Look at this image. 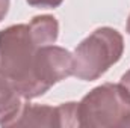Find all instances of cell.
I'll return each instance as SVG.
<instances>
[{
	"mask_svg": "<svg viewBox=\"0 0 130 128\" xmlns=\"http://www.w3.org/2000/svg\"><path fill=\"white\" fill-rule=\"evenodd\" d=\"M38 48L27 24H14L0 30V72L24 99H33L47 92L36 78Z\"/></svg>",
	"mask_w": 130,
	"mask_h": 128,
	"instance_id": "cell-1",
	"label": "cell"
},
{
	"mask_svg": "<svg viewBox=\"0 0 130 128\" xmlns=\"http://www.w3.org/2000/svg\"><path fill=\"white\" fill-rule=\"evenodd\" d=\"M79 127H130V95L121 84L104 83L94 88L79 102Z\"/></svg>",
	"mask_w": 130,
	"mask_h": 128,
	"instance_id": "cell-2",
	"label": "cell"
},
{
	"mask_svg": "<svg viewBox=\"0 0 130 128\" xmlns=\"http://www.w3.org/2000/svg\"><path fill=\"white\" fill-rule=\"evenodd\" d=\"M124 53L123 35L112 27H98L73 53V75L83 81L100 78Z\"/></svg>",
	"mask_w": 130,
	"mask_h": 128,
	"instance_id": "cell-3",
	"label": "cell"
},
{
	"mask_svg": "<svg viewBox=\"0 0 130 128\" xmlns=\"http://www.w3.org/2000/svg\"><path fill=\"white\" fill-rule=\"evenodd\" d=\"M11 127H79V102L70 101L56 107L45 104H23Z\"/></svg>",
	"mask_w": 130,
	"mask_h": 128,
	"instance_id": "cell-4",
	"label": "cell"
},
{
	"mask_svg": "<svg viewBox=\"0 0 130 128\" xmlns=\"http://www.w3.org/2000/svg\"><path fill=\"white\" fill-rule=\"evenodd\" d=\"M36 78L45 91L53 84L73 75V54L58 45H44L38 48L35 62Z\"/></svg>",
	"mask_w": 130,
	"mask_h": 128,
	"instance_id": "cell-5",
	"label": "cell"
},
{
	"mask_svg": "<svg viewBox=\"0 0 130 128\" xmlns=\"http://www.w3.org/2000/svg\"><path fill=\"white\" fill-rule=\"evenodd\" d=\"M23 107V96L0 72V125L11 127Z\"/></svg>",
	"mask_w": 130,
	"mask_h": 128,
	"instance_id": "cell-6",
	"label": "cell"
},
{
	"mask_svg": "<svg viewBox=\"0 0 130 128\" xmlns=\"http://www.w3.org/2000/svg\"><path fill=\"white\" fill-rule=\"evenodd\" d=\"M33 41L39 45H52L59 36V23L53 15H36L27 24Z\"/></svg>",
	"mask_w": 130,
	"mask_h": 128,
	"instance_id": "cell-7",
	"label": "cell"
},
{
	"mask_svg": "<svg viewBox=\"0 0 130 128\" xmlns=\"http://www.w3.org/2000/svg\"><path fill=\"white\" fill-rule=\"evenodd\" d=\"M33 8H42V9H55L62 5L64 0H26Z\"/></svg>",
	"mask_w": 130,
	"mask_h": 128,
	"instance_id": "cell-8",
	"label": "cell"
},
{
	"mask_svg": "<svg viewBox=\"0 0 130 128\" xmlns=\"http://www.w3.org/2000/svg\"><path fill=\"white\" fill-rule=\"evenodd\" d=\"M120 84H121V86H123L127 92H129V95H130V69L126 72V74H124V75H123V77H121Z\"/></svg>",
	"mask_w": 130,
	"mask_h": 128,
	"instance_id": "cell-9",
	"label": "cell"
},
{
	"mask_svg": "<svg viewBox=\"0 0 130 128\" xmlns=\"http://www.w3.org/2000/svg\"><path fill=\"white\" fill-rule=\"evenodd\" d=\"M9 11V0H0V21L6 17Z\"/></svg>",
	"mask_w": 130,
	"mask_h": 128,
	"instance_id": "cell-10",
	"label": "cell"
},
{
	"mask_svg": "<svg viewBox=\"0 0 130 128\" xmlns=\"http://www.w3.org/2000/svg\"><path fill=\"white\" fill-rule=\"evenodd\" d=\"M127 32L130 35V15H129V20H127Z\"/></svg>",
	"mask_w": 130,
	"mask_h": 128,
	"instance_id": "cell-11",
	"label": "cell"
}]
</instances>
